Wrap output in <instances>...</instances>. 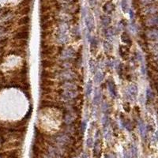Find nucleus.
<instances>
[{"instance_id": "1", "label": "nucleus", "mask_w": 158, "mask_h": 158, "mask_svg": "<svg viewBox=\"0 0 158 158\" xmlns=\"http://www.w3.org/2000/svg\"><path fill=\"white\" fill-rule=\"evenodd\" d=\"M29 37V25H22L14 36V40H27Z\"/></svg>"}, {"instance_id": "2", "label": "nucleus", "mask_w": 158, "mask_h": 158, "mask_svg": "<svg viewBox=\"0 0 158 158\" xmlns=\"http://www.w3.org/2000/svg\"><path fill=\"white\" fill-rule=\"evenodd\" d=\"M60 77L62 81L70 82L74 78V74L70 70H64L60 74Z\"/></svg>"}, {"instance_id": "3", "label": "nucleus", "mask_w": 158, "mask_h": 158, "mask_svg": "<svg viewBox=\"0 0 158 158\" xmlns=\"http://www.w3.org/2000/svg\"><path fill=\"white\" fill-rule=\"evenodd\" d=\"M120 54L121 55V57L123 59H127L128 57H129V48L127 46H121L120 47Z\"/></svg>"}, {"instance_id": "4", "label": "nucleus", "mask_w": 158, "mask_h": 158, "mask_svg": "<svg viewBox=\"0 0 158 158\" xmlns=\"http://www.w3.org/2000/svg\"><path fill=\"white\" fill-rule=\"evenodd\" d=\"M41 77L44 79H51L55 77V74H53L48 70H43L42 73H41Z\"/></svg>"}, {"instance_id": "5", "label": "nucleus", "mask_w": 158, "mask_h": 158, "mask_svg": "<svg viewBox=\"0 0 158 158\" xmlns=\"http://www.w3.org/2000/svg\"><path fill=\"white\" fill-rule=\"evenodd\" d=\"M54 62L51 61L50 59H44L42 62H41V66L44 68V69H47V68H50L54 66Z\"/></svg>"}, {"instance_id": "6", "label": "nucleus", "mask_w": 158, "mask_h": 158, "mask_svg": "<svg viewBox=\"0 0 158 158\" xmlns=\"http://www.w3.org/2000/svg\"><path fill=\"white\" fill-rule=\"evenodd\" d=\"M146 37L148 39H150V40H157V32L156 30H154V29H151L150 32H146Z\"/></svg>"}, {"instance_id": "7", "label": "nucleus", "mask_w": 158, "mask_h": 158, "mask_svg": "<svg viewBox=\"0 0 158 158\" xmlns=\"http://www.w3.org/2000/svg\"><path fill=\"white\" fill-rule=\"evenodd\" d=\"M122 40L123 41V42L125 44H127L128 46H130L131 45V40H130V37L128 36V34L127 33V32H123V34H122Z\"/></svg>"}, {"instance_id": "8", "label": "nucleus", "mask_w": 158, "mask_h": 158, "mask_svg": "<svg viewBox=\"0 0 158 158\" xmlns=\"http://www.w3.org/2000/svg\"><path fill=\"white\" fill-rule=\"evenodd\" d=\"M30 22V19H29V17L28 16H25L22 17L19 22H18V24L20 25H28V24Z\"/></svg>"}, {"instance_id": "9", "label": "nucleus", "mask_w": 158, "mask_h": 158, "mask_svg": "<svg viewBox=\"0 0 158 158\" xmlns=\"http://www.w3.org/2000/svg\"><path fill=\"white\" fill-rule=\"evenodd\" d=\"M108 88H109V90L110 92L112 93V94H115V84L114 82H109L108 83Z\"/></svg>"}, {"instance_id": "10", "label": "nucleus", "mask_w": 158, "mask_h": 158, "mask_svg": "<svg viewBox=\"0 0 158 158\" xmlns=\"http://www.w3.org/2000/svg\"><path fill=\"white\" fill-rule=\"evenodd\" d=\"M131 155H132V158H137V150L136 148L133 147L132 150H131Z\"/></svg>"}, {"instance_id": "11", "label": "nucleus", "mask_w": 158, "mask_h": 158, "mask_svg": "<svg viewBox=\"0 0 158 158\" xmlns=\"http://www.w3.org/2000/svg\"><path fill=\"white\" fill-rule=\"evenodd\" d=\"M0 158H3V157H2V154H1V155H0Z\"/></svg>"}]
</instances>
